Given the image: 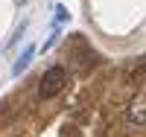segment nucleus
<instances>
[{"instance_id":"obj_1","label":"nucleus","mask_w":146,"mask_h":137,"mask_svg":"<svg viewBox=\"0 0 146 137\" xmlns=\"http://www.w3.org/2000/svg\"><path fill=\"white\" fill-rule=\"evenodd\" d=\"M64 85H67V70L62 64H53V67H47V73L38 82V96L41 99H53L56 93L64 91Z\"/></svg>"},{"instance_id":"obj_2","label":"nucleus","mask_w":146,"mask_h":137,"mask_svg":"<svg viewBox=\"0 0 146 137\" xmlns=\"http://www.w3.org/2000/svg\"><path fill=\"white\" fill-rule=\"evenodd\" d=\"M126 117L131 126H146V96H137V99H131V105L126 111Z\"/></svg>"},{"instance_id":"obj_3","label":"nucleus","mask_w":146,"mask_h":137,"mask_svg":"<svg viewBox=\"0 0 146 137\" xmlns=\"http://www.w3.org/2000/svg\"><path fill=\"white\" fill-rule=\"evenodd\" d=\"M32 56H35V44H29V47H23V53L18 56V61L12 64V76H21L23 70L29 67V61H32Z\"/></svg>"},{"instance_id":"obj_4","label":"nucleus","mask_w":146,"mask_h":137,"mask_svg":"<svg viewBox=\"0 0 146 137\" xmlns=\"http://www.w3.org/2000/svg\"><path fill=\"white\" fill-rule=\"evenodd\" d=\"M67 18H70V15H67V9H64V6H56V21H58V23H64Z\"/></svg>"},{"instance_id":"obj_5","label":"nucleus","mask_w":146,"mask_h":137,"mask_svg":"<svg viewBox=\"0 0 146 137\" xmlns=\"http://www.w3.org/2000/svg\"><path fill=\"white\" fill-rule=\"evenodd\" d=\"M56 41H58V29H56V32H53V35H50V41H47V44H44V50H50V47H53V44H56Z\"/></svg>"},{"instance_id":"obj_6","label":"nucleus","mask_w":146,"mask_h":137,"mask_svg":"<svg viewBox=\"0 0 146 137\" xmlns=\"http://www.w3.org/2000/svg\"><path fill=\"white\" fill-rule=\"evenodd\" d=\"M15 3H18V6H27V3H29V0H15Z\"/></svg>"}]
</instances>
